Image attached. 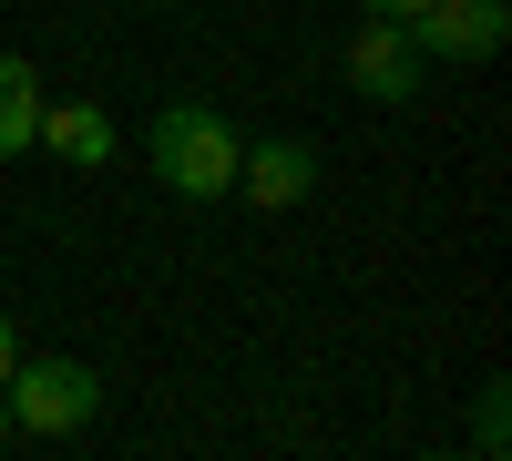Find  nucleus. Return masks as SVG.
Here are the masks:
<instances>
[{"mask_svg":"<svg viewBox=\"0 0 512 461\" xmlns=\"http://www.w3.org/2000/svg\"><path fill=\"white\" fill-rule=\"evenodd\" d=\"M11 359H21V328H11V308H0V380H11Z\"/></svg>","mask_w":512,"mask_h":461,"instance_id":"obj_9","label":"nucleus"},{"mask_svg":"<svg viewBox=\"0 0 512 461\" xmlns=\"http://www.w3.org/2000/svg\"><path fill=\"white\" fill-rule=\"evenodd\" d=\"M359 11H379V21H410V11H420V0H359Z\"/></svg>","mask_w":512,"mask_h":461,"instance_id":"obj_10","label":"nucleus"},{"mask_svg":"<svg viewBox=\"0 0 512 461\" xmlns=\"http://www.w3.org/2000/svg\"><path fill=\"white\" fill-rule=\"evenodd\" d=\"M31 134H41V82L31 62L0 52V154H31Z\"/></svg>","mask_w":512,"mask_h":461,"instance_id":"obj_7","label":"nucleus"},{"mask_svg":"<svg viewBox=\"0 0 512 461\" xmlns=\"http://www.w3.org/2000/svg\"><path fill=\"white\" fill-rule=\"evenodd\" d=\"M236 185L256 205H308L318 195V154L297 144V134H267V144H236Z\"/></svg>","mask_w":512,"mask_h":461,"instance_id":"obj_5","label":"nucleus"},{"mask_svg":"<svg viewBox=\"0 0 512 461\" xmlns=\"http://www.w3.org/2000/svg\"><path fill=\"white\" fill-rule=\"evenodd\" d=\"M41 154H62V164H103L123 134H113V113L103 103H41V134H31Z\"/></svg>","mask_w":512,"mask_h":461,"instance_id":"obj_6","label":"nucleus"},{"mask_svg":"<svg viewBox=\"0 0 512 461\" xmlns=\"http://www.w3.org/2000/svg\"><path fill=\"white\" fill-rule=\"evenodd\" d=\"M11 441H21V421H11V400H0V451H11Z\"/></svg>","mask_w":512,"mask_h":461,"instance_id":"obj_11","label":"nucleus"},{"mask_svg":"<svg viewBox=\"0 0 512 461\" xmlns=\"http://www.w3.org/2000/svg\"><path fill=\"white\" fill-rule=\"evenodd\" d=\"M420 72H431V52L410 41V21H359V41H349V93H369V103H410L420 93Z\"/></svg>","mask_w":512,"mask_h":461,"instance_id":"obj_4","label":"nucleus"},{"mask_svg":"<svg viewBox=\"0 0 512 461\" xmlns=\"http://www.w3.org/2000/svg\"><path fill=\"white\" fill-rule=\"evenodd\" d=\"M236 144H246V134H236L216 103H164V113L144 123V164H154V185H164V195H195V205L236 185Z\"/></svg>","mask_w":512,"mask_h":461,"instance_id":"obj_1","label":"nucleus"},{"mask_svg":"<svg viewBox=\"0 0 512 461\" xmlns=\"http://www.w3.org/2000/svg\"><path fill=\"white\" fill-rule=\"evenodd\" d=\"M502 431H512V410H502V380L482 390V410H472V451L482 461H502Z\"/></svg>","mask_w":512,"mask_h":461,"instance_id":"obj_8","label":"nucleus"},{"mask_svg":"<svg viewBox=\"0 0 512 461\" xmlns=\"http://www.w3.org/2000/svg\"><path fill=\"white\" fill-rule=\"evenodd\" d=\"M0 400H11L21 441H72V431H93V410H103V380H93L82 359H11Z\"/></svg>","mask_w":512,"mask_h":461,"instance_id":"obj_2","label":"nucleus"},{"mask_svg":"<svg viewBox=\"0 0 512 461\" xmlns=\"http://www.w3.org/2000/svg\"><path fill=\"white\" fill-rule=\"evenodd\" d=\"M410 41H420L431 62H502L512 0H420V11H410Z\"/></svg>","mask_w":512,"mask_h":461,"instance_id":"obj_3","label":"nucleus"}]
</instances>
